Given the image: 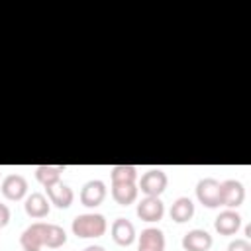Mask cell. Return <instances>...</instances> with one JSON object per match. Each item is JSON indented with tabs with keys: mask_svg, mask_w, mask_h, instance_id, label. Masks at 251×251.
I'll return each mask as SVG.
<instances>
[{
	"mask_svg": "<svg viewBox=\"0 0 251 251\" xmlns=\"http://www.w3.org/2000/svg\"><path fill=\"white\" fill-rule=\"evenodd\" d=\"M106 227H108V224L102 214H80L73 220V233L82 239L100 237V235H104Z\"/></svg>",
	"mask_w": 251,
	"mask_h": 251,
	"instance_id": "1",
	"label": "cell"
},
{
	"mask_svg": "<svg viewBox=\"0 0 251 251\" xmlns=\"http://www.w3.org/2000/svg\"><path fill=\"white\" fill-rule=\"evenodd\" d=\"M245 200V188L239 180H224L220 182V206H226L227 210H235Z\"/></svg>",
	"mask_w": 251,
	"mask_h": 251,
	"instance_id": "2",
	"label": "cell"
},
{
	"mask_svg": "<svg viewBox=\"0 0 251 251\" xmlns=\"http://www.w3.org/2000/svg\"><path fill=\"white\" fill-rule=\"evenodd\" d=\"M139 188L145 196H161L167 188V175L161 169H149L141 176Z\"/></svg>",
	"mask_w": 251,
	"mask_h": 251,
	"instance_id": "3",
	"label": "cell"
},
{
	"mask_svg": "<svg viewBox=\"0 0 251 251\" xmlns=\"http://www.w3.org/2000/svg\"><path fill=\"white\" fill-rule=\"evenodd\" d=\"M196 198L206 208L220 206V182L216 178H202L196 184Z\"/></svg>",
	"mask_w": 251,
	"mask_h": 251,
	"instance_id": "4",
	"label": "cell"
},
{
	"mask_svg": "<svg viewBox=\"0 0 251 251\" xmlns=\"http://www.w3.org/2000/svg\"><path fill=\"white\" fill-rule=\"evenodd\" d=\"M45 231H47V224L43 222H35L29 227L24 229L20 243L24 251H39L45 245Z\"/></svg>",
	"mask_w": 251,
	"mask_h": 251,
	"instance_id": "5",
	"label": "cell"
},
{
	"mask_svg": "<svg viewBox=\"0 0 251 251\" xmlns=\"http://www.w3.org/2000/svg\"><path fill=\"white\" fill-rule=\"evenodd\" d=\"M137 218L143 222H159L165 214V206L159 196H145L137 204Z\"/></svg>",
	"mask_w": 251,
	"mask_h": 251,
	"instance_id": "6",
	"label": "cell"
},
{
	"mask_svg": "<svg viewBox=\"0 0 251 251\" xmlns=\"http://www.w3.org/2000/svg\"><path fill=\"white\" fill-rule=\"evenodd\" d=\"M106 198V184L102 180H88L80 190V204L86 208H96Z\"/></svg>",
	"mask_w": 251,
	"mask_h": 251,
	"instance_id": "7",
	"label": "cell"
},
{
	"mask_svg": "<svg viewBox=\"0 0 251 251\" xmlns=\"http://www.w3.org/2000/svg\"><path fill=\"white\" fill-rule=\"evenodd\" d=\"M0 190L8 200H22L27 192V180L22 175H8L2 180Z\"/></svg>",
	"mask_w": 251,
	"mask_h": 251,
	"instance_id": "8",
	"label": "cell"
},
{
	"mask_svg": "<svg viewBox=\"0 0 251 251\" xmlns=\"http://www.w3.org/2000/svg\"><path fill=\"white\" fill-rule=\"evenodd\" d=\"M212 247V235L206 229H190L182 237L184 251H208Z\"/></svg>",
	"mask_w": 251,
	"mask_h": 251,
	"instance_id": "9",
	"label": "cell"
},
{
	"mask_svg": "<svg viewBox=\"0 0 251 251\" xmlns=\"http://www.w3.org/2000/svg\"><path fill=\"white\" fill-rule=\"evenodd\" d=\"M214 227L220 235H233L241 227V216L235 210H224L214 222Z\"/></svg>",
	"mask_w": 251,
	"mask_h": 251,
	"instance_id": "10",
	"label": "cell"
},
{
	"mask_svg": "<svg viewBox=\"0 0 251 251\" xmlns=\"http://www.w3.org/2000/svg\"><path fill=\"white\" fill-rule=\"evenodd\" d=\"M112 239L118 245H122V247L131 245L135 241V227H133V224L129 220H126V218L114 220V224H112Z\"/></svg>",
	"mask_w": 251,
	"mask_h": 251,
	"instance_id": "11",
	"label": "cell"
},
{
	"mask_svg": "<svg viewBox=\"0 0 251 251\" xmlns=\"http://www.w3.org/2000/svg\"><path fill=\"white\" fill-rule=\"evenodd\" d=\"M137 251H165V235L159 227H147L139 235Z\"/></svg>",
	"mask_w": 251,
	"mask_h": 251,
	"instance_id": "12",
	"label": "cell"
},
{
	"mask_svg": "<svg viewBox=\"0 0 251 251\" xmlns=\"http://www.w3.org/2000/svg\"><path fill=\"white\" fill-rule=\"evenodd\" d=\"M45 190H47L49 202L55 204L57 208H69V206L73 204V200H75V192H73V188L67 186V184H63L61 180H59L57 184H53V186H47Z\"/></svg>",
	"mask_w": 251,
	"mask_h": 251,
	"instance_id": "13",
	"label": "cell"
},
{
	"mask_svg": "<svg viewBox=\"0 0 251 251\" xmlns=\"http://www.w3.org/2000/svg\"><path fill=\"white\" fill-rule=\"evenodd\" d=\"M24 208H25V214H27L29 218H35V220L45 218V216L49 214V210H51L49 200H47L41 192H31V194L25 198Z\"/></svg>",
	"mask_w": 251,
	"mask_h": 251,
	"instance_id": "14",
	"label": "cell"
},
{
	"mask_svg": "<svg viewBox=\"0 0 251 251\" xmlns=\"http://www.w3.org/2000/svg\"><path fill=\"white\" fill-rule=\"evenodd\" d=\"M194 216V202L186 196H180L171 206V220L176 224H184Z\"/></svg>",
	"mask_w": 251,
	"mask_h": 251,
	"instance_id": "15",
	"label": "cell"
},
{
	"mask_svg": "<svg viewBox=\"0 0 251 251\" xmlns=\"http://www.w3.org/2000/svg\"><path fill=\"white\" fill-rule=\"evenodd\" d=\"M139 188L135 186V182H124V184H112V198L120 204V206H129L135 202Z\"/></svg>",
	"mask_w": 251,
	"mask_h": 251,
	"instance_id": "16",
	"label": "cell"
},
{
	"mask_svg": "<svg viewBox=\"0 0 251 251\" xmlns=\"http://www.w3.org/2000/svg\"><path fill=\"white\" fill-rule=\"evenodd\" d=\"M63 171H65V167H61V165H39V167H35V176L47 188V186H53L59 182Z\"/></svg>",
	"mask_w": 251,
	"mask_h": 251,
	"instance_id": "17",
	"label": "cell"
},
{
	"mask_svg": "<svg viewBox=\"0 0 251 251\" xmlns=\"http://www.w3.org/2000/svg\"><path fill=\"white\" fill-rule=\"evenodd\" d=\"M112 184H124V182H135L137 178V169L133 165H116L110 171Z\"/></svg>",
	"mask_w": 251,
	"mask_h": 251,
	"instance_id": "18",
	"label": "cell"
},
{
	"mask_svg": "<svg viewBox=\"0 0 251 251\" xmlns=\"http://www.w3.org/2000/svg\"><path fill=\"white\" fill-rule=\"evenodd\" d=\"M67 241V233L61 226L57 224H47V231H45V245L51 249H57L61 245H65Z\"/></svg>",
	"mask_w": 251,
	"mask_h": 251,
	"instance_id": "19",
	"label": "cell"
},
{
	"mask_svg": "<svg viewBox=\"0 0 251 251\" xmlns=\"http://www.w3.org/2000/svg\"><path fill=\"white\" fill-rule=\"evenodd\" d=\"M227 251H251V243L247 239H233L229 245H227Z\"/></svg>",
	"mask_w": 251,
	"mask_h": 251,
	"instance_id": "20",
	"label": "cell"
},
{
	"mask_svg": "<svg viewBox=\"0 0 251 251\" xmlns=\"http://www.w3.org/2000/svg\"><path fill=\"white\" fill-rule=\"evenodd\" d=\"M8 222H10V208L0 202V227L8 226Z\"/></svg>",
	"mask_w": 251,
	"mask_h": 251,
	"instance_id": "21",
	"label": "cell"
},
{
	"mask_svg": "<svg viewBox=\"0 0 251 251\" xmlns=\"http://www.w3.org/2000/svg\"><path fill=\"white\" fill-rule=\"evenodd\" d=\"M84 251H106V249H104L102 245H88Z\"/></svg>",
	"mask_w": 251,
	"mask_h": 251,
	"instance_id": "22",
	"label": "cell"
}]
</instances>
